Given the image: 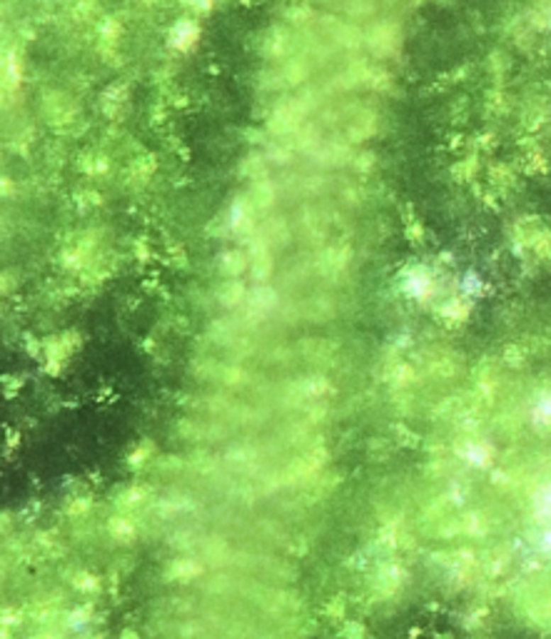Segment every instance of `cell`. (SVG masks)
<instances>
[{"mask_svg": "<svg viewBox=\"0 0 551 639\" xmlns=\"http://www.w3.org/2000/svg\"><path fill=\"white\" fill-rule=\"evenodd\" d=\"M217 270H220L225 280H238L240 275H245L250 270L247 250H243V248L222 250L220 258H217Z\"/></svg>", "mask_w": 551, "mask_h": 639, "instance_id": "7a4b0ae2", "label": "cell"}, {"mask_svg": "<svg viewBox=\"0 0 551 639\" xmlns=\"http://www.w3.org/2000/svg\"><path fill=\"white\" fill-rule=\"evenodd\" d=\"M325 98L320 88H307L299 93L282 98L274 103L272 113L267 118V130L279 140H287L289 135H294L304 125V120L309 118L312 110H317L320 100Z\"/></svg>", "mask_w": 551, "mask_h": 639, "instance_id": "6da1fadb", "label": "cell"}, {"mask_svg": "<svg viewBox=\"0 0 551 639\" xmlns=\"http://www.w3.org/2000/svg\"><path fill=\"white\" fill-rule=\"evenodd\" d=\"M197 40V26L192 21H182L175 26V33H172V43H175L180 50H187L192 43Z\"/></svg>", "mask_w": 551, "mask_h": 639, "instance_id": "277c9868", "label": "cell"}, {"mask_svg": "<svg viewBox=\"0 0 551 639\" xmlns=\"http://www.w3.org/2000/svg\"><path fill=\"white\" fill-rule=\"evenodd\" d=\"M250 290L245 288L240 280H222L220 285H217L215 290V300L217 305H220L222 310H240L245 305V297H247Z\"/></svg>", "mask_w": 551, "mask_h": 639, "instance_id": "3957f363", "label": "cell"}]
</instances>
